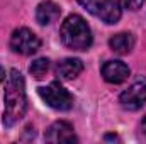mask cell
I'll list each match as a JSON object with an SVG mask.
<instances>
[{"mask_svg":"<svg viewBox=\"0 0 146 144\" xmlns=\"http://www.w3.org/2000/svg\"><path fill=\"white\" fill-rule=\"evenodd\" d=\"M61 15V9L54 3V2H41L36 9V20L41 26H49L53 22H56Z\"/></svg>","mask_w":146,"mask_h":144,"instance_id":"9c48e42d","label":"cell"},{"mask_svg":"<svg viewBox=\"0 0 146 144\" xmlns=\"http://www.w3.org/2000/svg\"><path fill=\"white\" fill-rule=\"evenodd\" d=\"M83 71V63L78 58H65L56 65V76L60 80H75Z\"/></svg>","mask_w":146,"mask_h":144,"instance_id":"30bf717a","label":"cell"},{"mask_svg":"<svg viewBox=\"0 0 146 144\" xmlns=\"http://www.w3.org/2000/svg\"><path fill=\"white\" fill-rule=\"evenodd\" d=\"M39 97L54 110H70L73 107L72 93L60 81H53L46 87H41L39 88Z\"/></svg>","mask_w":146,"mask_h":144,"instance_id":"277c9868","label":"cell"},{"mask_svg":"<svg viewBox=\"0 0 146 144\" xmlns=\"http://www.w3.org/2000/svg\"><path fill=\"white\" fill-rule=\"evenodd\" d=\"M78 3L106 24H115L122 14V9L115 0H78Z\"/></svg>","mask_w":146,"mask_h":144,"instance_id":"3957f363","label":"cell"},{"mask_svg":"<svg viewBox=\"0 0 146 144\" xmlns=\"http://www.w3.org/2000/svg\"><path fill=\"white\" fill-rule=\"evenodd\" d=\"M115 2L121 5V9H129V10H138L145 3V0H115Z\"/></svg>","mask_w":146,"mask_h":144,"instance_id":"4fadbf2b","label":"cell"},{"mask_svg":"<svg viewBox=\"0 0 146 144\" xmlns=\"http://www.w3.org/2000/svg\"><path fill=\"white\" fill-rule=\"evenodd\" d=\"M3 102H5V112H3L2 122L5 127H12L26 115V108H27L26 83H24L22 75L17 70L9 71L7 83H5Z\"/></svg>","mask_w":146,"mask_h":144,"instance_id":"6da1fadb","label":"cell"},{"mask_svg":"<svg viewBox=\"0 0 146 144\" xmlns=\"http://www.w3.org/2000/svg\"><path fill=\"white\" fill-rule=\"evenodd\" d=\"M3 78H5V71H3V68L0 66V83L3 81Z\"/></svg>","mask_w":146,"mask_h":144,"instance_id":"5bb4252c","label":"cell"},{"mask_svg":"<svg viewBox=\"0 0 146 144\" xmlns=\"http://www.w3.org/2000/svg\"><path fill=\"white\" fill-rule=\"evenodd\" d=\"M121 105L126 110H138L146 104V81L138 80L127 90H124L119 97Z\"/></svg>","mask_w":146,"mask_h":144,"instance_id":"8992f818","label":"cell"},{"mask_svg":"<svg viewBox=\"0 0 146 144\" xmlns=\"http://www.w3.org/2000/svg\"><path fill=\"white\" fill-rule=\"evenodd\" d=\"M61 42L73 51H87L92 46V31L85 19L78 14H72L65 19L60 29Z\"/></svg>","mask_w":146,"mask_h":144,"instance_id":"7a4b0ae2","label":"cell"},{"mask_svg":"<svg viewBox=\"0 0 146 144\" xmlns=\"http://www.w3.org/2000/svg\"><path fill=\"white\" fill-rule=\"evenodd\" d=\"M44 139L48 143H76L78 141V137L75 136L73 126L65 120H58L51 124L44 134Z\"/></svg>","mask_w":146,"mask_h":144,"instance_id":"52a82bcc","label":"cell"},{"mask_svg":"<svg viewBox=\"0 0 146 144\" xmlns=\"http://www.w3.org/2000/svg\"><path fill=\"white\" fill-rule=\"evenodd\" d=\"M41 48V39L27 27L15 29L10 36V49L17 54H34L37 49Z\"/></svg>","mask_w":146,"mask_h":144,"instance_id":"5b68a950","label":"cell"},{"mask_svg":"<svg viewBox=\"0 0 146 144\" xmlns=\"http://www.w3.org/2000/svg\"><path fill=\"white\" fill-rule=\"evenodd\" d=\"M48 70H49V59L48 58H37V59H34L31 63V66H29V73L34 78H37V80L44 78Z\"/></svg>","mask_w":146,"mask_h":144,"instance_id":"7c38bea8","label":"cell"},{"mask_svg":"<svg viewBox=\"0 0 146 144\" xmlns=\"http://www.w3.org/2000/svg\"><path fill=\"white\" fill-rule=\"evenodd\" d=\"M109 46L110 49L121 56L124 54H129L134 48V36L131 32H119V34H114L109 39Z\"/></svg>","mask_w":146,"mask_h":144,"instance_id":"8fae6325","label":"cell"},{"mask_svg":"<svg viewBox=\"0 0 146 144\" xmlns=\"http://www.w3.org/2000/svg\"><path fill=\"white\" fill-rule=\"evenodd\" d=\"M100 73H102V76H104L106 81L114 83V85H119V83H122V81L127 80V76H129L131 70H129V66H127L126 63L114 59V61H107V63H104V66H102Z\"/></svg>","mask_w":146,"mask_h":144,"instance_id":"ba28073f","label":"cell"}]
</instances>
